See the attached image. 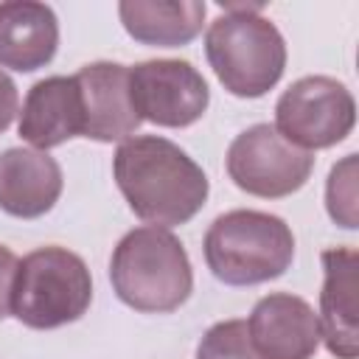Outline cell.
<instances>
[{"label": "cell", "instance_id": "obj_14", "mask_svg": "<svg viewBox=\"0 0 359 359\" xmlns=\"http://www.w3.org/2000/svg\"><path fill=\"white\" fill-rule=\"evenodd\" d=\"M59 48V20L36 0L0 3V67L31 73L45 67Z\"/></svg>", "mask_w": 359, "mask_h": 359}, {"label": "cell", "instance_id": "obj_13", "mask_svg": "<svg viewBox=\"0 0 359 359\" xmlns=\"http://www.w3.org/2000/svg\"><path fill=\"white\" fill-rule=\"evenodd\" d=\"M62 168L39 149H6L0 154V210L17 219L45 216L62 196Z\"/></svg>", "mask_w": 359, "mask_h": 359}, {"label": "cell", "instance_id": "obj_6", "mask_svg": "<svg viewBox=\"0 0 359 359\" xmlns=\"http://www.w3.org/2000/svg\"><path fill=\"white\" fill-rule=\"evenodd\" d=\"M275 123L297 149H328L351 135L356 101L351 90L331 76H303L278 98Z\"/></svg>", "mask_w": 359, "mask_h": 359}, {"label": "cell", "instance_id": "obj_16", "mask_svg": "<svg viewBox=\"0 0 359 359\" xmlns=\"http://www.w3.org/2000/svg\"><path fill=\"white\" fill-rule=\"evenodd\" d=\"M196 359H264L247 334L244 320H222L205 331L196 345Z\"/></svg>", "mask_w": 359, "mask_h": 359}, {"label": "cell", "instance_id": "obj_2", "mask_svg": "<svg viewBox=\"0 0 359 359\" xmlns=\"http://www.w3.org/2000/svg\"><path fill=\"white\" fill-rule=\"evenodd\" d=\"M219 14L205 34V53L227 93L261 98L286 67V42L272 20L261 17V3H219Z\"/></svg>", "mask_w": 359, "mask_h": 359}, {"label": "cell", "instance_id": "obj_12", "mask_svg": "<svg viewBox=\"0 0 359 359\" xmlns=\"http://www.w3.org/2000/svg\"><path fill=\"white\" fill-rule=\"evenodd\" d=\"M17 129H20V137L39 151L62 146L65 140L81 135L84 109H81V93L76 79L48 76L36 81L22 101Z\"/></svg>", "mask_w": 359, "mask_h": 359}, {"label": "cell", "instance_id": "obj_9", "mask_svg": "<svg viewBox=\"0 0 359 359\" xmlns=\"http://www.w3.org/2000/svg\"><path fill=\"white\" fill-rule=\"evenodd\" d=\"M247 334L264 359H311L320 348V320L314 309L289 292L261 297L247 320Z\"/></svg>", "mask_w": 359, "mask_h": 359}, {"label": "cell", "instance_id": "obj_19", "mask_svg": "<svg viewBox=\"0 0 359 359\" xmlns=\"http://www.w3.org/2000/svg\"><path fill=\"white\" fill-rule=\"evenodd\" d=\"M20 95H17V87L14 81L8 79V73L0 70V132H6L14 121V115L20 112Z\"/></svg>", "mask_w": 359, "mask_h": 359}, {"label": "cell", "instance_id": "obj_18", "mask_svg": "<svg viewBox=\"0 0 359 359\" xmlns=\"http://www.w3.org/2000/svg\"><path fill=\"white\" fill-rule=\"evenodd\" d=\"M17 255L0 244V320L11 314V292H14V278H17Z\"/></svg>", "mask_w": 359, "mask_h": 359}, {"label": "cell", "instance_id": "obj_4", "mask_svg": "<svg viewBox=\"0 0 359 359\" xmlns=\"http://www.w3.org/2000/svg\"><path fill=\"white\" fill-rule=\"evenodd\" d=\"M208 269L227 286H255L280 278L294 258L292 227L264 210H227L205 233Z\"/></svg>", "mask_w": 359, "mask_h": 359}, {"label": "cell", "instance_id": "obj_10", "mask_svg": "<svg viewBox=\"0 0 359 359\" xmlns=\"http://www.w3.org/2000/svg\"><path fill=\"white\" fill-rule=\"evenodd\" d=\"M84 109L81 137L112 143L126 140L137 132L140 115L129 95V70L118 62H93L84 65L76 76Z\"/></svg>", "mask_w": 359, "mask_h": 359}, {"label": "cell", "instance_id": "obj_15", "mask_svg": "<svg viewBox=\"0 0 359 359\" xmlns=\"http://www.w3.org/2000/svg\"><path fill=\"white\" fill-rule=\"evenodd\" d=\"M208 6L202 0H123L118 3V17L126 34L143 45L180 48L188 45L205 22Z\"/></svg>", "mask_w": 359, "mask_h": 359}, {"label": "cell", "instance_id": "obj_1", "mask_svg": "<svg viewBox=\"0 0 359 359\" xmlns=\"http://www.w3.org/2000/svg\"><path fill=\"white\" fill-rule=\"evenodd\" d=\"M112 174L132 213L165 230L191 222L210 191L205 171L160 135L126 137L115 149Z\"/></svg>", "mask_w": 359, "mask_h": 359}, {"label": "cell", "instance_id": "obj_3", "mask_svg": "<svg viewBox=\"0 0 359 359\" xmlns=\"http://www.w3.org/2000/svg\"><path fill=\"white\" fill-rule=\"evenodd\" d=\"M109 280L121 303L143 314L177 311L194 289V269L182 241L165 227L129 230L109 258Z\"/></svg>", "mask_w": 359, "mask_h": 359}, {"label": "cell", "instance_id": "obj_7", "mask_svg": "<svg viewBox=\"0 0 359 359\" xmlns=\"http://www.w3.org/2000/svg\"><path fill=\"white\" fill-rule=\"evenodd\" d=\"M314 154L289 143L275 126L255 123L233 137L227 149L230 180L261 199H280L306 185Z\"/></svg>", "mask_w": 359, "mask_h": 359}, {"label": "cell", "instance_id": "obj_8", "mask_svg": "<svg viewBox=\"0 0 359 359\" xmlns=\"http://www.w3.org/2000/svg\"><path fill=\"white\" fill-rule=\"evenodd\" d=\"M129 95L140 121L168 129L196 123L210 104L208 81L185 59H149L135 65L129 70Z\"/></svg>", "mask_w": 359, "mask_h": 359}, {"label": "cell", "instance_id": "obj_17", "mask_svg": "<svg viewBox=\"0 0 359 359\" xmlns=\"http://www.w3.org/2000/svg\"><path fill=\"white\" fill-rule=\"evenodd\" d=\"M325 208L339 227H356V154L342 157L331 168L325 182Z\"/></svg>", "mask_w": 359, "mask_h": 359}, {"label": "cell", "instance_id": "obj_5", "mask_svg": "<svg viewBox=\"0 0 359 359\" xmlns=\"http://www.w3.org/2000/svg\"><path fill=\"white\" fill-rule=\"evenodd\" d=\"M93 300V278L81 255L65 247H39L17 264L11 314L36 331L76 323Z\"/></svg>", "mask_w": 359, "mask_h": 359}, {"label": "cell", "instance_id": "obj_11", "mask_svg": "<svg viewBox=\"0 0 359 359\" xmlns=\"http://www.w3.org/2000/svg\"><path fill=\"white\" fill-rule=\"evenodd\" d=\"M323 261V292H320V339L337 359L359 356L356 328V289H359V252L353 247H328Z\"/></svg>", "mask_w": 359, "mask_h": 359}]
</instances>
